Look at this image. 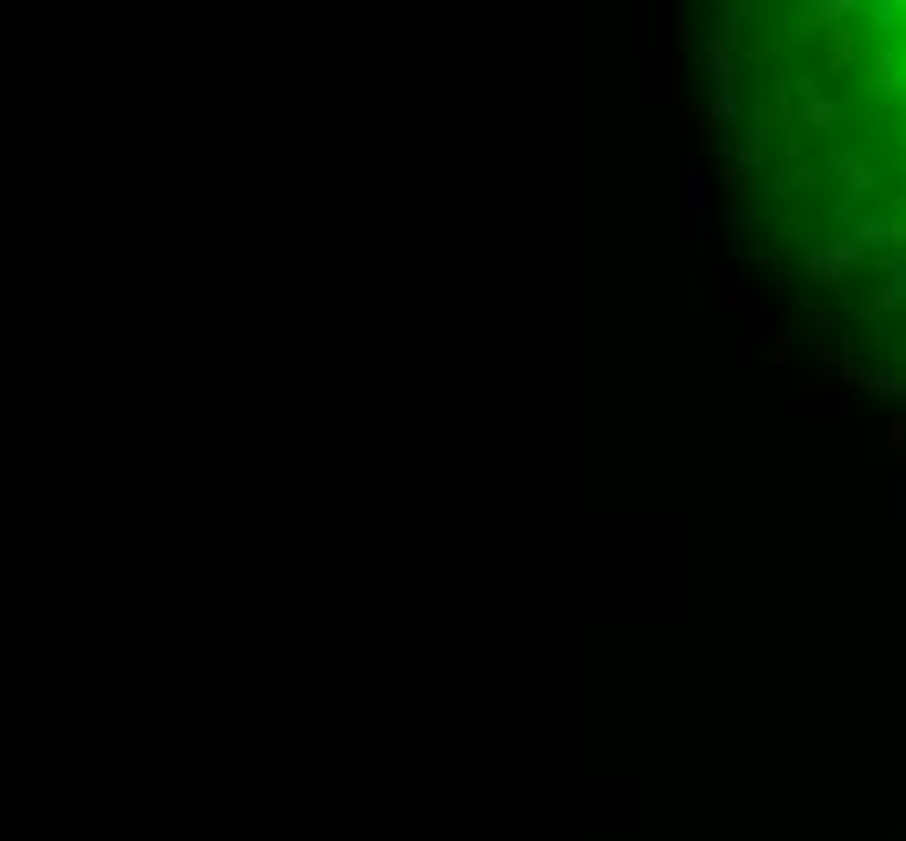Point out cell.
Returning <instances> with one entry per match:
<instances>
[{
  "label": "cell",
  "instance_id": "3957f363",
  "mask_svg": "<svg viewBox=\"0 0 906 841\" xmlns=\"http://www.w3.org/2000/svg\"><path fill=\"white\" fill-rule=\"evenodd\" d=\"M842 182H848V188H855V195H861V188H868V162H855V156H842Z\"/></svg>",
  "mask_w": 906,
  "mask_h": 841
},
{
  "label": "cell",
  "instance_id": "5b68a950",
  "mask_svg": "<svg viewBox=\"0 0 906 841\" xmlns=\"http://www.w3.org/2000/svg\"><path fill=\"white\" fill-rule=\"evenodd\" d=\"M887 389H894V395H906V376H894V382H887Z\"/></svg>",
  "mask_w": 906,
  "mask_h": 841
},
{
  "label": "cell",
  "instance_id": "277c9868",
  "mask_svg": "<svg viewBox=\"0 0 906 841\" xmlns=\"http://www.w3.org/2000/svg\"><path fill=\"white\" fill-rule=\"evenodd\" d=\"M887 440H906V415H900L894 427H887Z\"/></svg>",
  "mask_w": 906,
  "mask_h": 841
},
{
  "label": "cell",
  "instance_id": "6da1fadb",
  "mask_svg": "<svg viewBox=\"0 0 906 841\" xmlns=\"http://www.w3.org/2000/svg\"><path fill=\"white\" fill-rule=\"evenodd\" d=\"M848 259H855V246H848V240H835V246H822V253H816V259H809V279H816V285H829V279H835V272H842V266H848Z\"/></svg>",
  "mask_w": 906,
  "mask_h": 841
},
{
  "label": "cell",
  "instance_id": "7a4b0ae2",
  "mask_svg": "<svg viewBox=\"0 0 906 841\" xmlns=\"http://www.w3.org/2000/svg\"><path fill=\"white\" fill-rule=\"evenodd\" d=\"M803 110H809V123H816V130H829V123H835V104H829V98H816L809 85H803Z\"/></svg>",
  "mask_w": 906,
  "mask_h": 841
}]
</instances>
